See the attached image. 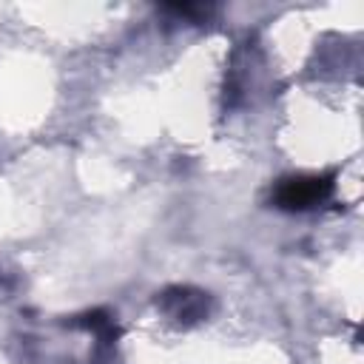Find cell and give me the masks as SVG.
I'll use <instances>...</instances> for the list:
<instances>
[{"label": "cell", "instance_id": "1", "mask_svg": "<svg viewBox=\"0 0 364 364\" xmlns=\"http://www.w3.org/2000/svg\"><path fill=\"white\" fill-rule=\"evenodd\" d=\"M330 193H333V176H327V173H299V176H287L276 185L273 202L282 210H310V208L321 205Z\"/></svg>", "mask_w": 364, "mask_h": 364}, {"label": "cell", "instance_id": "2", "mask_svg": "<svg viewBox=\"0 0 364 364\" xmlns=\"http://www.w3.org/2000/svg\"><path fill=\"white\" fill-rule=\"evenodd\" d=\"M156 307L176 324H199L202 318H208L213 301L205 290H196V287H168L159 293L156 299Z\"/></svg>", "mask_w": 364, "mask_h": 364}]
</instances>
